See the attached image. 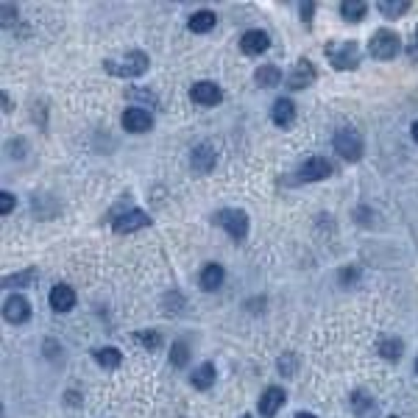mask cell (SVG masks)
I'll return each instance as SVG.
<instances>
[{"label":"cell","mask_w":418,"mask_h":418,"mask_svg":"<svg viewBox=\"0 0 418 418\" xmlns=\"http://www.w3.org/2000/svg\"><path fill=\"white\" fill-rule=\"evenodd\" d=\"M3 106H6V112H12V101H9V95L3 93Z\"/></svg>","instance_id":"cell-33"},{"label":"cell","mask_w":418,"mask_h":418,"mask_svg":"<svg viewBox=\"0 0 418 418\" xmlns=\"http://www.w3.org/2000/svg\"><path fill=\"white\" fill-rule=\"evenodd\" d=\"M299 12H302V20H304V23H310V17H312L315 6H312V3H302V6H299Z\"/></svg>","instance_id":"cell-32"},{"label":"cell","mask_w":418,"mask_h":418,"mask_svg":"<svg viewBox=\"0 0 418 418\" xmlns=\"http://www.w3.org/2000/svg\"><path fill=\"white\" fill-rule=\"evenodd\" d=\"M215 162H218V153H215V148L212 145H198L195 151H193V171L195 173H201V176H209L215 171Z\"/></svg>","instance_id":"cell-12"},{"label":"cell","mask_w":418,"mask_h":418,"mask_svg":"<svg viewBox=\"0 0 418 418\" xmlns=\"http://www.w3.org/2000/svg\"><path fill=\"white\" fill-rule=\"evenodd\" d=\"M415 371H418V360H415Z\"/></svg>","instance_id":"cell-36"},{"label":"cell","mask_w":418,"mask_h":418,"mask_svg":"<svg viewBox=\"0 0 418 418\" xmlns=\"http://www.w3.org/2000/svg\"><path fill=\"white\" fill-rule=\"evenodd\" d=\"M334 173V162L326 156H310L302 167H299V182H321L329 179Z\"/></svg>","instance_id":"cell-5"},{"label":"cell","mask_w":418,"mask_h":418,"mask_svg":"<svg viewBox=\"0 0 418 418\" xmlns=\"http://www.w3.org/2000/svg\"><path fill=\"white\" fill-rule=\"evenodd\" d=\"M0 12H3V28H9V25H14V6L12 3H0Z\"/></svg>","instance_id":"cell-31"},{"label":"cell","mask_w":418,"mask_h":418,"mask_svg":"<svg viewBox=\"0 0 418 418\" xmlns=\"http://www.w3.org/2000/svg\"><path fill=\"white\" fill-rule=\"evenodd\" d=\"M380 354H382L388 362H396V360L402 357V341H393V338H391V341H382V343H380Z\"/></svg>","instance_id":"cell-25"},{"label":"cell","mask_w":418,"mask_h":418,"mask_svg":"<svg viewBox=\"0 0 418 418\" xmlns=\"http://www.w3.org/2000/svg\"><path fill=\"white\" fill-rule=\"evenodd\" d=\"M223 268L218 265V262H209V265H204V271H201V284H204V290H218L221 284H223Z\"/></svg>","instance_id":"cell-21"},{"label":"cell","mask_w":418,"mask_h":418,"mask_svg":"<svg viewBox=\"0 0 418 418\" xmlns=\"http://www.w3.org/2000/svg\"><path fill=\"white\" fill-rule=\"evenodd\" d=\"M187 360H190V349H187V343H176L173 346V352H171V362L176 365V368H182V365H187Z\"/></svg>","instance_id":"cell-29"},{"label":"cell","mask_w":418,"mask_h":418,"mask_svg":"<svg viewBox=\"0 0 418 418\" xmlns=\"http://www.w3.org/2000/svg\"><path fill=\"white\" fill-rule=\"evenodd\" d=\"M399 48H402V39H399V34L391 31V28H380V31L371 36V45H368L371 56H373V59H382V62L393 59V56L399 53Z\"/></svg>","instance_id":"cell-3"},{"label":"cell","mask_w":418,"mask_h":418,"mask_svg":"<svg viewBox=\"0 0 418 418\" xmlns=\"http://www.w3.org/2000/svg\"><path fill=\"white\" fill-rule=\"evenodd\" d=\"M120 120H123V129L132 132V134H145L153 125V114L148 109H143V106H129L123 112Z\"/></svg>","instance_id":"cell-7"},{"label":"cell","mask_w":418,"mask_h":418,"mask_svg":"<svg viewBox=\"0 0 418 418\" xmlns=\"http://www.w3.org/2000/svg\"><path fill=\"white\" fill-rule=\"evenodd\" d=\"M36 282V271H25V273H14V276H6L3 279V284L6 287H25V284H34Z\"/></svg>","instance_id":"cell-27"},{"label":"cell","mask_w":418,"mask_h":418,"mask_svg":"<svg viewBox=\"0 0 418 418\" xmlns=\"http://www.w3.org/2000/svg\"><path fill=\"white\" fill-rule=\"evenodd\" d=\"M296 418H315L312 413H296Z\"/></svg>","instance_id":"cell-35"},{"label":"cell","mask_w":418,"mask_h":418,"mask_svg":"<svg viewBox=\"0 0 418 418\" xmlns=\"http://www.w3.org/2000/svg\"><path fill=\"white\" fill-rule=\"evenodd\" d=\"M215 23H218V17H215V12H209V9H204V12H195L193 17H190V31L193 34H206V31H212L215 28Z\"/></svg>","instance_id":"cell-19"},{"label":"cell","mask_w":418,"mask_h":418,"mask_svg":"<svg viewBox=\"0 0 418 418\" xmlns=\"http://www.w3.org/2000/svg\"><path fill=\"white\" fill-rule=\"evenodd\" d=\"M415 36H418V25H415Z\"/></svg>","instance_id":"cell-37"},{"label":"cell","mask_w":418,"mask_h":418,"mask_svg":"<svg viewBox=\"0 0 418 418\" xmlns=\"http://www.w3.org/2000/svg\"><path fill=\"white\" fill-rule=\"evenodd\" d=\"M221 98H223V93H221V87H218L215 81H198V84H193V87H190V101L193 103L215 106V103H221Z\"/></svg>","instance_id":"cell-8"},{"label":"cell","mask_w":418,"mask_h":418,"mask_svg":"<svg viewBox=\"0 0 418 418\" xmlns=\"http://www.w3.org/2000/svg\"><path fill=\"white\" fill-rule=\"evenodd\" d=\"M312 81H315V67H312V62H307V59H299L296 67H293L290 75H287L290 90H307Z\"/></svg>","instance_id":"cell-11"},{"label":"cell","mask_w":418,"mask_h":418,"mask_svg":"<svg viewBox=\"0 0 418 418\" xmlns=\"http://www.w3.org/2000/svg\"><path fill=\"white\" fill-rule=\"evenodd\" d=\"M352 410L357 418H373L376 410H380V404H376V399H371L365 391H354L352 393Z\"/></svg>","instance_id":"cell-16"},{"label":"cell","mask_w":418,"mask_h":418,"mask_svg":"<svg viewBox=\"0 0 418 418\" xmlns=\"http://www.w3.org/2000/svg\"><path fill=\"white\" fill-rule=\"evenodd\" d=\"M326 59L338 67V70H354L360 64V48L357 42H349V39H334L323 48Z\"/></svg>","instance_id":"cell-2"},{"label":"cell","mask_w":418,"mask_h":418,"mask_svg":"<svg viewBox=\"0 0 418 418\" xmlns=\"http://www.w3.org/2000/svg\"><path fill=\"white\" fill-rule=\"evenodd\" d=\"M14 209V195L12 193H0V215H9Z\"/></svg>","instance_id":"cell-30"},{"label":"cell","mask_w":418,"mask_h":418,"mask_svg":"<svg viewBox=\"0 0 418 418\" xmlns=\"http://www.w3.org/2000/svg\"><path fill=\"white\" fill-rule=\"evenodd\" d=\"M215 221L234 237V240H243L248 234V215L243 212V209H221V212L215 215Z\"/></svg>","instance_id":"cell-6"},{"label":"cell","mask_w":418,"mask_h":418,"mask_svg":"<svg viewBox=\"0 0 418 418\" xmlns=\"http://www.w3.org/2000/svg\"><path fill=\"white\" fill-rule=\"evenodd\" d=\"M376 9H380L388 20H399L402 14L410 12V3H407V0H402V3H399V0H393V3H391V0H382V3H376Z\"/></svg>","instance_id":"cell-24"},{"label":"cell","mask_w":418,"mask_h":418,"mask_svg":"<svg viewBox=\"0 0 418 418\" xmlns=\"http://www.w3.org/2000/svg\"><path fill=\"white\" fill-rule=\"evenodd\" d=\"M365 12H368V3H365V0H346V3H341V14H343V20H349V23H360V20L365 17Z\"/></svg>","instance_id":"cell-23"},{"label":"cell","mask_w":418,"mask_h":418,"mask_svg":"<svg viewBox=\"0 0 418 418\" xmlns=\"http://www.w3.org/2000/svg\"><path fill=\"white\" fill-rule=\"evenodd\" d=\"M268 45H271V39H268L265 31H245L243 39H240V48H243V53H248V56H260V53H265Z\"/></svg>","instance_id":"cell-13"},{"label":"cell","mask_w":418,"mask_h":418,"mask_svg":"<svg viewBox=\"0 0 418 418\" xmlns=\"http://www.w3.org/2000/svg\"><path fill=\"white\" fill-rule=\"evenodd\" d=\"M137 341H140L145 349H151V352L162 346V338H159V332H151V329H140V332H137Z\"/></svg>","instance_id":"cell-26"},{"label":"cell","mask_w":418,"mask_h":418,"mask_svg":"<svg viewBox=\"0 0 418 418\" xmlns=\"http://www.w3.org/2000/svg\"><path fill=\"white\" fill-rule=\"evenodd\" d=\"M51 307H53L56 312L73 310V307H75V290H73L70 284H56V287L51 290Z\"/></svg>","instance_id":"cell-14"},{"label":"cell","mask_w":418,"mask_h":418,"mask_svg":"<svg viewBox=\"0 0 418 418\" xmlns=\"http://www.w3.org/2000/svg\"><path fill=\"white\" fill-rule=\"evenodd\" d=\"M243 418H251V415H243Z\"/></svg>","instance_id":"cell-38"},{"label":"cell","mask_w":418,"mask_h":418,"mask_svg":"<svg viewBox=\"0 0 418 418\" xmlns=\"http://www.w3.org/2000/svg\"><path fill=\"white\" fill-rule=\"evenodd\" d=\"M112 226H114L117 234H132V232H140V229L151 226V218L143 212V209H132V212H123L120 218H114Z\"/></svg>","instance_id":"cell-9"},{"label":"cell","mask_w":418,"mask_h":418,"mask_svg":"<svg viewBox=\"0 0 418 418\" xmlns=\"http://www.w3.org/2000/svg\"><path fill=\"white\" fill-rule=\"evenodd\" d=\"M151 59L143 53V51H129V53H123L117 59H106L103 62V70L109 75H117V78H137L148 70Z\"/></svg>","instance_id":"cell-1"},{"label":"cell","mask_w":418,"mask_h":418,"mask_svg":"<svg viewBox=\"0 0 418 418\" xmlns=\"http://www.w3.org/2000/svg\"><path fill=\"white\" fill-rule=\"evenodd\" d=\"M3 318H6L9 323H25V321L31 318V304H28V299L20 296V293L9 296L6 304H3Z\"/></svg>","instance_id":"cell-10"},{"label":"cell","mask_w":418,"mask_h":418,"mask_svg":"<svg viewBox=\"0 0 418 418\" xmlns=\"http://www.w3.org/2000/svg\"><path fill=\"white\" fill-rule=\"evenodd\" d=\"M190 382H193V388H198V391H209L215 385V365L212 362H204L193 376H190Z\"/></svg>","instance_id":"cell-20"},{"label":"cell","mask_w":418,"mask_h":418,"mask_svg":"<svg viewBox=\"0 0 418 418\" xmlns=\"http://www.w3.org/2000/svg\"><path fill=\"white\" fill-rule=\"evenodd\" d=\"M334 151H338L346 162H360L362 159V151H365V143H362L360 132L341 129L338 134H334Z\"/></svg>","instance_id":"cell-4"},{"label":"cell","mask_w":418,"mask_h":418,"mask_svg":"<svg viewBox=\"0 0 418 418\" xmlns=\"http://www.w3.org/2000/svg\"><path fill=\"white\" fill-rule=\"evenodd\" d=\"M93 357H95V362H98L101 368H106V371H114V368L123 362V354H120V349H114V346L95 349V352H93Z\"/></svg>","instance_id":"cell-18"},{"label":"cell","mask_w":418,"mask_h":418,"mask_svg":"<svg viewBox=\"0 0 418 418\" xmlns=\"http://www.w3.org/2000/svg\"><path fill=\"white\" fill-rule=\"evenodd\" d=\"M254 81L260 84V87H265V90L279 87V81H282V70H279L276 64H265V67H260V70L254 73Z\"/></svg>","instance_id":"cell-22"},{"label":"cell","mask_w":418,"mask_h":418,"mask_svg":"<svg viewBox=\"0 0 418 418\" xmlns=\"http://www.w3.org/2000/svg\"><path fill=\"white\" fill-rule=\"evenodd\" d=\"M271 117H273L276 125L287 129V125L296 120V106H293V101H287V98H279V101L273 103V109H271Z\"/></svg>","instance_id":"cell-17"},{"label":"cell","mask_w":418,"mask_h":418,"mask_svg":"<svg viewBox=\"0 0 418 418\" xmlns=\"http://www.w3.org/2000/svg\"><path fill=\"white\" fill-rule=\"evenodd\" d=\"M284 391L282 388H268L265 393H262V399H260V413L265 415V418H273L279 410H282V404H284Z\"/></svg>","instance_id":"cell-15"},{"label":"cell","mask_w":418,"mask_h":418,"mask_svg":"<svg viewBox=\"0 0 418 418\" xmlns=\"http://www.w3.org/2000/svg\"><path fill=\"white\" fill-rule=\"evenodd\" d=\"M279 371H282V376H293L299 371V357L296 354H282L279 357Z\"/></svg>","instance_id":"cell-28"},{"label":"cell","mask_w":418,"mask_h":418,"mask_svg":"<svg viewBox=\"0 0 418 418\" xmlns=\"http://www.w3.org/2000/svg\"><path fill=\"white\" fill-rule=\"evenodd\" d=\"M413 140H415V143H418V120H415V123H413Z\"/></svg>","instance_id":"cell-34"}]
</instances>
